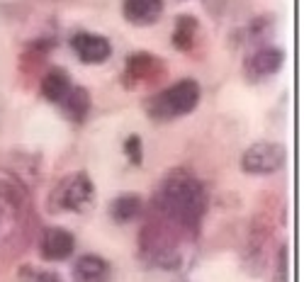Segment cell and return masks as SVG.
Masks as SVG:
<instances>
[{"label":"cell","mask_w":304,"mask_h":282,"mask_svg":"<svg viewBox=\"0 0 304 282\" xmlns=\"http://www.w3.org/2000/svg\"><path fill=\"white\" fill-rule=\"evenodd\" d=\"M161 68V61H158L154 54L148 51H137L127 58V68H124V75H127V85H139L154 78Z\"/></svg>","instance_id":"obj_9"},{"label":"cell","mask_w":304,"mask_h":282,"mask_svg":"<svg viewBox=\"0 0 304 282\" xmlns=\"http://www.w3.org/2000/svg\"><path fill=\"white\" fill-rule=\"evenodd\" d=\"M75 251V238L68 229L51 226L42 234V255L46 260H66Z\"/></svg>","instance_id":"obj_8"},{"label":"cell","mask_w":304,"mask_h":282,"mask_svg":"<svg viewBox=\"0 0 304 282\" xmlns=\"http://www.w3.org/2000/svg\"><path fill=\"white\" fill-rule=\"evenodd\" d=\"M141 212V202L137 195H120L110 202V216L117 224H129Z\"/></svg>","instance_id":"obj_13"},{"label":"cell","mask_w":304,"mask_h":282,"mask_svg":"<svg viewBox=\"0 0 304 282\" xmlns=\"http://www.w3.org/2000/svg\"><path fill=\"white\" fill-rule=\"evenodd\" d=\"M71 88H73L71 75L66 73L64 68H51L42 78V95H44V100H49V103H54V105L64 103V97L68 95Z\"/></svg>","instance_id":"obj_11"},{"label":"cell","mask_w":304,"mask_h":282,"mask_svg":"<svg viewBox=\"0 0 304 282\" xmlns=\"http://www.w3.org/2000/svg\"><path fill=\"white\" fill-rule=\"evenodd\" d=\"M287 151L282 144L275 141H258L246 149L241 158V168L251 175H273L277 170L285 168Z\"/></svg>","instance_id":"obj_3"},{"label":"cell","mask_w":304,"mask_h":282,"mask_svg":"<svg viewBox=\"0 0 304 282\" xmlns=\"http://www.w3.org/2000/svg\"><path fill=\"white\" fill-rule=\"evenodd\" d=\"M166 10L163 0H124L122 3V15L134 27H151L156 25Z\"/></svg>","instance_id":"obj_7"},{"label":"cell","mask_w":304,"mask_h":282,"mask_svg":"<svg viewBox=\"0 0 304 282\" xmlns=\"http://www.w3.org/2000/svg\"><path fill=\"white\" fill-rule=\"evenodd\" d=\"M64 110L66 114L73 119V122H83L85 114H88V110H90V95H88V90L85 88H71L68 90V95L64 97Z\"/></svg>","instance_id":"obj_14"},{"label":"cell","mask_w":304,"mask_h":282,"mask_svg":"<svg viewBox=\"0 0 304 282\" xmlns=\"http://www.w3.org/2000/svg\"><path fill=\"white\" fill-rule=\"evenodd\" d=\"M71 49L88 66L105 64L112 56V44L102 34H95V32H75L71 37Z\"/></svg>","instance_id":"obj_5"},{"label":"cell","mask_w":304,"mask_h":282,"mask_svg":"<svg viewBox=\"0 0 304 282\" xmlns=\"http://www.w3.org/2000/svg\"><path fill=\"white\" fill-rule=\"evenodd\" d=\"M200 32V25L193 15H180L175 19V29H173V47L180 51H190L195 47V37Z\"/></svg>","instance_id":"obj_12"},{"label":"cell","mask_w":304,"mask_h":282,"mask_svg":"<svg viewBox=\"0 0 304 282\" xmlns=\"http://www.w3.org/2000/svg\"><path fill=\"white\" fill-rule=\"evenodd\" d=\"M124 151H127V158L131 163H141V139L137 134H131L129 139L124 141Z\"/></svg>","instance_id":"obj_15"},{"label":"cell","mask_w":304,"mask_h":282,"mask_svg":"<svg viewBox=\"0 0 304 282\" xmlns=\"http://www.w3.org/2000/svg\"><path fill=\"white\" fill-rule=\"evenodd\" d=\"M285 64V51L275 47H260L243 61V71L251 80H263L268 75H275Z\"/></svg>","instance_id":"obj_6"},{"label":"cell","mask_w":304,"mask_h":282,"mask_svg":"<svg viewBox=\"0 0 304 282\" xmlns=\"http://www.w3.org/2000/svg\"><path fill=\"white\" fill-rule=\"evenodd\" d=\"M156 205L173 224L187 229V231H195L202 221L204 209H207V192L197 178L173 175L161 185Z\"/></svg>","instance_id":"obj_1"},{"label":"cell","mask_w":304,"mask_h":282,"mask_svg":"<svg viewBox=\"0 0 304 282\" xmlns=\"http://www.w3.org/2000/svg\"><path fill=\"white\" fill-rule=\"evenodd\" d=\"M200 103V85L197 80H178L170 88H166L161 95H156L151 103H148V114L154 119H175V117H183L190 114Z\"/></svg>","instance_id":"obj_2"},{"label":"cell","mask_w":304,"mask_h":282,"mask_svg":"<svg viewBox=\"0 0 304 282\" xmlns=\"http://www.w3.org/2000/svg\"><path fill=\"white\" fill-rule=\"evenodd\" d=\"M92 197H95V188H92L90 178L85 173L71 175L56 192L59 207L68 209V212H85L92 205Z\"/></svg>","instance_id":"obj_4"},{"label":"cell","mask_w":304,"mask_h":282,"mask_svg":"<svg viewBox=\"0 0 304 282\" xmlns=\"http://www.w3.org/2000/svg\"><path fill=\"white\" fill-rule=\"evenodd\" d=\"M112 268L100 255H81V260L73 265L75 282H107Z\"/></svg>","instance_id":"obj_10"}]
</instances>
